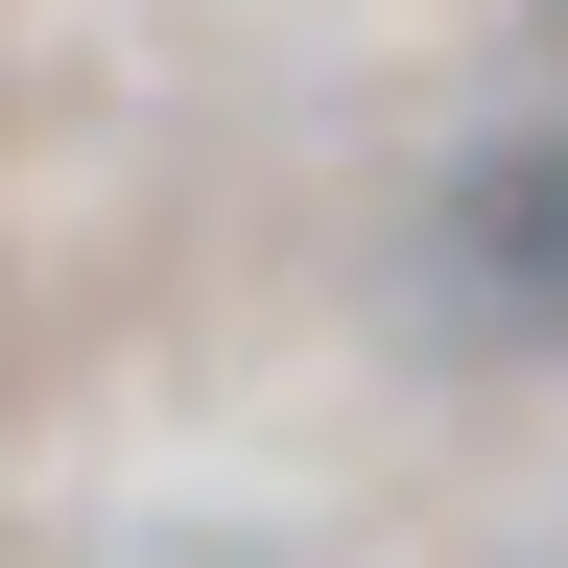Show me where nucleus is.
<instances>
[{"instance_id":"1","label":"nucleus","mask_w":568,"mask_h":568,"mask_svg":"<svg viewBox=\"0 0 568 568\" xmlns=\"http://www.w3.org/2000/svg\"><path fill=\"white\" fill-rule=\"evenodd\" d=\"M426 332L497 355V379H545V355H568V95L474 119L450 166H426Z\"/></svg>"}]
</instances>
